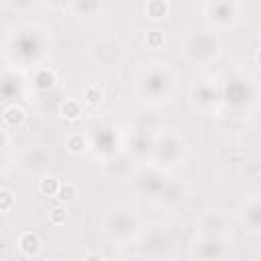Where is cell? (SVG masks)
Masks as SVG:
<instances>
[{"instance_id":"9c48e42d","label":"cell","mask_w":261,"mask_h":261,"mask_svg":"<svg viewBox=\"0 0 261 261\" xmlns=\"http://www.w3.org/2000/svg\"><path fill=\"white\" fill-rule=\"evenodd\" d=\"M59 179L57 177H43L41 181H39V192L43 194V196H55L57 194V190H59Z\"/></svg>"},{"instance_id":"5b68a950","label":"cell","mask_w":261,"mask_h":261,"mask_svg":"<svg viewBox=\"0 0 261 261\" xmlns=\"http://www.w3.org/2000/svg\"><path fill=\"white\" fill-rule=\"evenodd\" d=\"M65 147H67V151L71 155H82L86 151V137L80 135V133H73V135H69L65 139Z\"/></svg>"},{"instance_id":"30bf717a","label":"cell","mask_w":261,"mask_h":261,"mask_svg":"<svg viewBox=\"0 0 261 261\" xmlns=\"http://www.w3.org/2000/svg\"><path fill=\"white\" fill-rule=\"evenodd\" d=\"M61 202H71L75 196H77V190H75V186L73 184H59V190H57V194H55Z\"/></svg>"},{"instance_id":"7c38bea8","label":"cell","mask_w":261,"mask_h":261,"mask_svg":"<svg viewBox=\"0 0 261 261\" xmlns=\"http://www.w3.org/2000/svg\"><path fill=\"white\" fill-rule=\"evenodd\" d=\"M65 220H67V212H65V208L55 206V208L49 210V222H51V224L59 226V224H63Z\"/></svg>"},{"instance_id":"277c9868","label":"cell","mask_w":261,"mask_h":261,"mask_svg":"<svg viewBox=\"0 0 261 261\" xmlns=\"http://www.w3.org/2000/svg\"><path fill=\"white\" fill-rule=\"evenodd\" d=\"M53 86H55V73H53L51 69L43 67V69H39V71L35 73V88H37V90L49 92Z\"/></svg>"},{"instance_id":"52a82bcc","label":"cell","mask_w":261,"mask_h":261,"mask_svg":"<svg viewBox=\"0 0 261 261\" xmlns=\"http://www.w3.org/2000/svg\"><path fill=\"white\" fill-rule=\"evenodd\" d=\"M145 43H147L149 49H155V51H157V49H163V45H165V35H163V31H159V29L147 31Z\"/></svg>"},{"instance_id":"8992f818","label":"cell","mask_w":261,"mask_h":261,"mask_svg":"<svg viewBox=\"0 0 261 261\" xmlns=\"http://www.w3.org/2000/svg\"><path fill=\"white\" fill-rule=\"evenodd\" d=\"M80 114H82V106H80L77 100L69 98V100H65V102L61 104V116H63L65 120H77Z\"/></svg>"},{"instance_id":"6da1fadb","label":"cell","mask_w":261,"mask_h":261,"mask_svg":"<svg viewBox=\"0 0 261 261\" xmlns=\"http://www.w3.org/2000/svg\"><path fill=\"white\" fill-rule=\"evenodd\" d=\"M18 249H20V253L24 257H37L41 253V239H39V234L33 232V230L22 232L20 239H18Z\"/></svg>"},{"instance_id":"5bb4252c","label":"cell","mask_w":261,"mask_h":261,"mask_svg":"<svg viewBox=\"0 0 261 261\" xmlns=\"http://www.w3.org/2000/svg\"><path fill=\"white\" fill-rule=\"evenodd\" d=\"M84 259H88V261H90V259H98V261H100V259H102V255H100V253H86V255H84Z\"/></svg>"},{"instance_id":"7a4b0ae2","label":"cell","mask_w":261,"mask_h":261,"mask_svg":"<svg viewBox=\"0 0 261 261\" xmlns=\"http://www.w3.org/2000/svg\"><path fill=\"white\" fill-rule=\"evenodd\" d=\"M24 118H27L24 110H22L20 106H16V104L6 106V108H4V112H2V120H4L8 126H12V128L20 126V124L24 122Z\"/></svg>"},{"instance_id":"4fadbf2b","label":"cell","mask_w":261,"mask_h":261,"mask_svg":"<svg viewBox=\"0 0 261 261\" xmlns=\"http://www.w3.org/2000/svg\"><path fill=\"white\" fill-rule=\"evenodd\" d=\"M6 145H8V135L4 128H0V149H4Z\"/></svg>"},{"instance_id":"3957f363","label":"cell","mask_w":261,"mask_h":261,"mask_svg":"<svg viewBox=\"0 0 261 261\" xmlns=\"http://www.w3.org/2000/svg\"><path fill=\"white\" fill-rule=\"evenodd\" d=\"M145 12L149 18L159 20V18H165L169 14V4H167V0H147Z\"/></svg>"},{"instance_id":"ba28073f","label":"cell","mask_w":261,"mask_h":261,"mask_svg":"<svg viewBox=\"0 0 261 261\" xmlns=\"http://www.w3.org/2000/svg\"><path fill=\"white\" fill-rule=\"evenodd\" d=\"M84 102L88 106H98L102 102V90L96 84H88L84 88Z\"/></svg>"},{"instance_id":"8fae6325","label":"cell","mask_w":261,"mask_h":261,"mask_svg":"<svg viewBox=\"0 0 261 261\" xmlns=\"http://www.w3.org/2000/svg\"><path fill=\"white\" fill-rule=\"evenodd\" d=\"M14 208V194L6 188H0V212H8Z\"/></svg>"}]
</instances>
